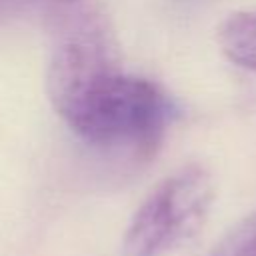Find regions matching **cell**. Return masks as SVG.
<instances>
[{
    "mask_svg": "<svg viewBox=\"0 0 256 256\" xmlns=\"http://www.w3.org/2000/svg\"><path fill=\"white\" fill-rule=\"evenodd\" d=\"M124 72L108 12L96 0L52 2V48L46 92L66 122L104 82Z\"/></svg>",
    "mask_w": 256,
    "mask_h": 256,
    "instance_id": "6da1fadb",
    "label": "cell"
},
{
    "mask_svg": "<svg viewBox=\"0 0 256 256\" xmlns=\"http://www.w3.org/2000/svg\"><path fill=\"white\" fill-rule=\"evenodd\" d=\"M210 256H256V212L234 226Z\"/></svg>",
    "mask_w": 256,
    "mask_h": 256,
    "instance_id": "5b68a950",
    "label": "cell"
},
{
    "mask_svg": "<svg viewBox=\"0 0 256 256\" xmlns=\"http://www.w3.org/2000/svg\"><path fill=\"white\" fill-rule=\"evenodd\" d=\"M174 112L172 100L156 82L120 72L90 94L66 124L92 146L148 160L160 148Z\"/></svg>",
    "mask_w": 256,
    "mask_h": 256,
    "instance_id": "7a4b0ae2",
    "label": "cell"
},
{
    "mask_svg": "<svg viewBox=\"0 0 256 256\" xmlns=\"http://www.w3.org/2000/svg\"><path fill=\"white\" fill-rule=\"evenodd\" d=\"M50 2H56V0H50Z\"/></svg>",
    "mask_w": 256,
    "mask_h": 256,
    "instance_id": "8992f818",
    "label": "cell"
},
{
    "mask_svg": "<svg viewBox=\"0 0 256 256\" xmlns=\"http://www.w3.org/2000/svg\"><path fill=\"white\" fill-rule=\"evenodd\" d=\"M214 200L208 170L188 164L166 176L134 212L124 238L122 256H166L204 226Z\"/></svg>",
    "mask_w": 256,
    "mask_h": 256,
    "instance_id": "3957f363",
    "label": "cell"
},
{
    "mask_svg": "<svg viewBox=\"0 0 256 256\" xmlns=\"http://www.w3.org/2000/svg\"><path fill=\"white\" fill-rule=\"evenodd\" d=\"M218 44L230 62L256 72V14H230L218 30Z\"/></svg>",
    "mask_w": 256,
    "mask_h": 256,
    "instance_id": "277c9868",
    "label": "cell"
}]
</instances>
